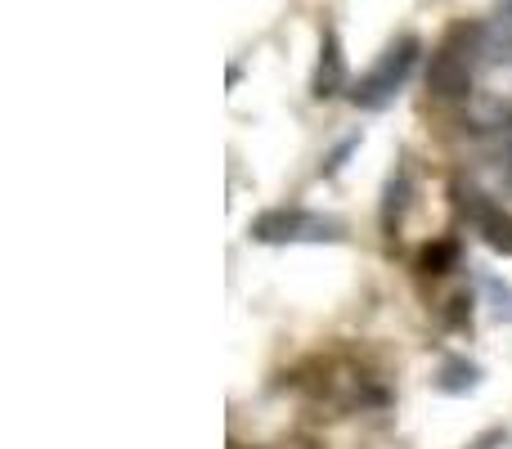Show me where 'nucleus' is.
Segmentation results:
<instances>
[{"instance_id":"1","label":"nucleus","mask_w":512,"mask_h":449,"mask_svg":"<svg viewBox=\"0 0 512 449\" xmlns=\"http://www.w3.org/2000/svg\"><path fill=\"white\" fill-rule=\"evenodd\" d=\"M414 59H418L414 41H405L400 50H387L378 59V68L360 77V86H355V104L360 108H387L391 99L400 95V86L409 81V72H414Z\"/></svg>"},{"instance_id":"4","label":"nucleus","mask_w":512,"mask_h":449,"mask_svg":"<svg viewBox=\"0 0 512 449\" xmlns=\"http://www.w3.org/2000/svg\"><path fill=\"white\" fill-rule=\"evenodd\" d=\"M481 292H486L490 301V319H499V324H512V288L508 283H499L495 274H481Z\"/></svg>"},{"instance_id":"3","label":"nucleus","mask_w":512,"mask_h":449,"mask_svg":"<svg viewBox=\"0 0 512 449\" xmlns=\"http://www.w3.org/2000/svg\"><path fill=\"white\" fill-rule=\"evenodd\" d=\"M481 387V369L468 360H450L441 373H436V391H445V396H468V391Z\"/></svg>"},{"instance_id":"2","label":"nucleus","mask_w":512,"mask_h":449,"mask_svg":"<svg viewBox=\"0 0 512 449\" xmlns=\"http://www.w3.org/2000/svg\"><path fill=\"white\" fill-rule=\"evenodd\" d=\"M337 229L342 225L328 221V216L292 207V212L261 216V221L252 225V238H261V243H324V238H337Z\"/></svg>"}]
</instances>
